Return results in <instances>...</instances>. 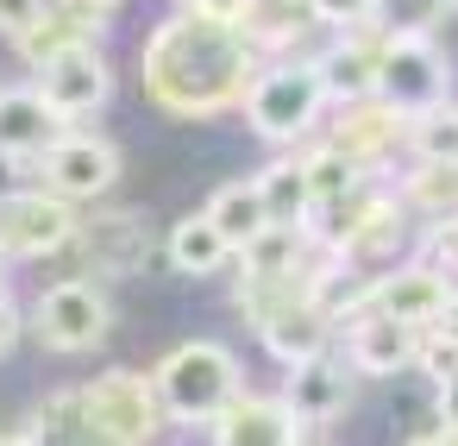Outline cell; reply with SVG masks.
<instances>
[{
	"label": "cell",
	"mask_w": 458,
	"mask_h": 446,
	"mask_svg": "<svg viewBox=\"0 0 458 446\" xmlns=\"http://www.w3.org/2000/svg\"><path fill=\"white\" fill-rule=\"evenodd\" d=\"M139 76H145V101L170 120H208L245 101L251 76H258V39L245 26H220L201 13H176L164 20L145 51H139Z\"/></svg>",
	"instance_id": "6da1fadb"
},
{
	"label": "cell",
	"mask_w": 458,
	"mask_h": 446,
	"mask_svg": "<svg viewBox=\"0 0 458 446\" xmlns=\"http://www.w3.org/2000/svg\"><path fill=\"white\" fill-rule=\"evenodd\" d=\"M151 383H157L164 421L208 427V421L239 396V358H233L220 339H182L176 352H164V358H157Z\"/></svg>",
	"instance_id": "7a4b0ae2"
},
{
	"label": "cell",
	"mask_w": 458,
	"mask_h": 446,
	"mask_svg": "<svg viewBox=\"0 0 458 446\" xmlns=\"http://www.w3.org/2000/svg\"><path fill=\"white\" fill-rule=\"evenodd\" d=\"M377 101H389L402 120L452 101V64L439 57V45L427 32H383V51H377Z\"/></svg>",
	"instance_id": "3957f363"
},
{
	"label": "cell",
	"mask_w": 458,
	"mask_h": 446,
	"mask_svg": "<svg viewBox=\"0 0 458 446\" xmlns=\"http://www.w3.org/2000/svg\"><path fill=\"white\" fill-rule=\"evenodd\" d=\"M320 107H327V82H320L314 64H270V70H258L251 89H245V120H251V133H258V139H276V145L301 139V133L320 120Z\"/></svg>",
	"instance_id": "277c9868"
},
{
	"label": "cell",
	"mask_w": 458,
	"mask_h": 446,
	"mask_svg": "<svg viewBox=\"0 0 458 446\" xmlns=\"http://www.w3.org/2000/svg\"><path fill=\"white\" fill-rule=\"evenodd\" d=\"M82 408H89V440L107 446H145L164 427L157 383L139 371H101L95 383H82Z\"/></svg>",
	"instance_id": "5b68a950"
},
{
	"label": "cell",
	"mask_w": 458,
	"mask_h": 446,
	"mask_svg": "<svg viewBox=\"0 0 458 446\" xmlns=\"http://www.w3.org/2000/svg\"><path fill=\"white\" fill-rule=\"evenodd\" d=\"M76 202L57 189H7L0 195V252L7 258H51L76 245Z\"/></svg>",
	"instance_id": "8992f818"
},
{
	"label": "cell",
	"mask_w": 458,
	"mask_h": 446,
	"mask_svg": "<svg viewBox=\"0 0 458 446\" xmlns=\"http://www.w3.org/2000/svg\"><path fill=\"white\" fill-rule=\"evenodd\" d=\"M32 327L51 352H95L107 333H114V308L95 283L70 277V283H51L32 308Z\"/></svg>",
	"instance_id": "52a82bcc"
},
{
	"label": "cell",
	"mask_w": 458,
	"mask_h": 446,
	"mask_svg": "<svg viewBox=\"0 0 458 446\" xmlns=\"http://www.w3.org/2000/svg\"><path fill=\"white\" fill-rule=\"evenodd\" d=\"M420 333H427V327H414V321H402V314H389V308L358 302V314L345 321V358H352V371H364V377H395V371H408V365L420 358Z\"/></svg>",
	"instance_id": "ba28073f"
},
{
	"label": "cell",
	"mask_w": 458,
	"mask_h": 446,
	"mask_svg": "<svg viewBox=\"0 0 458 446\" xmlns=\"http://www.w3.org/2000/svg\"><path fill=\"white\" fill-rule=\"evenodd\" d=\"M38 89L51 95V107H57L64 120H82V114H101V107L114 101V64H107L89 39H76V45H64V51L38 70Z\"/></svg>",
	"instance_id": "9c48e42d"
},
{
	"label": "cell",
	"mask_w": 458,
	"mask_h": 446,
	"mask_svg": "<svg viewBox=\"0 0 458 446\" xmlns=\"http://www.w3.org/2000/svg\"><path fill=\"white\" fill-rule=\"evenodd\" d=\"M38 176L45 189H57L64 202H95L120 183V151L107 139H89V133H64L45 158H38Z\"/></svg>",
	"instance_id": "30bf717a"
},
{
	"label": "cell",
	"mask_w": 458,
	"mask_h": 446,
	"mask_svg": "<svg viewBox=\"0 0 458 446\" xmlns=\"http://www.w3.org/2000/svg\"><path fill=\"white\" fill-rule=\"evenodd\" d=\"M251 327L264 333V352H270V358L301 365V358L327 352V339H333V308H327V296H295V302H276L270 314H258Z\"/></svg>",
	"instance_id": "8fae6325"
},
{
	"label": "cell",
	"mask_w": 458,
	"mask_h": 446,
	"mask_svg": "<svg viewBox=\"0 0 458 446\" xmlns=\"http://www.w3.org/2000/svg\"><path fill=\"white\" fill-rule=\"evenodd\" d=\"M208 433H214L220 446H295V440H314V433L289 415L283 396L270 402V396H245V390L208 421Z\"/></svg>",
	"instance_id": "7c38bea8"
},
{
	"label": "cell",
	"mask_w": 458,
	"mask_h": 446,
	"mask_svg": "<svg viewBox=\"0 0 458 446\" xmlns=\"http://www.w3.org/2000/svg\"><path fill=\"white\" fill-rule=\"evenodd\" d=\"M64 133H70V126H64V114L51 107L45 89H0V158H13V164L45 158Z\"/></svg>",
	"instance_id": "4fadbf2b"
},
{
	"label": "cell",
	"mask_w": 458,
	"mask_h": 446,
	"mask_svg": "<svg viewBox=\"0 0 458 446\" xmlns=\"http://www.w3.org/2000/svg\"><path fill=\"white\" fill-rule=\"evenodd\" d=\"M345 396H352V377H345L327 352H314V358L289 365L283 402H289V415H295L308 433H320L327 421H339V415H345Z\"/></svg>",
	"instance_id": "5bb4252c"
},
{
	"label": "cell",
	"mask_w": 458,
	"mask_h": 446,
	"mask_svg": "<svg viewBox=\"0 0 458 446\" xmlns=\"http://www.w3.org/2000/svg\"><path fill=\"white\" fill-rule=\"evenodd\" d=\"M445 296H452L445 270H433V264H408V270L377 277L364 302H370V308H389V314H402V321H414V327H433L439 308H445Z\"/></svg>",
	"instance_id": "9a60e30c"
},
{
	"label": "cell",
	"mask_w": 458,
	"mask_h": 446,
	"mask_svg": "<svg viewBox=\"0 0 458 446\" xmlns=\"http://www.w3.org/2000/svg\"><path fill=\"white\" fill-rule=\"evenodd\" d=\"M377 51H383V26H358V32H345L327 57H314L327 95H339V101L377 95Z\"/></svg>",
	"instance_id": "2e32d148"
},
{
	"label": "cell",
	"mask_w": 458,
	"mask_h": 446,
	"mask_svg": "<svg viewBox=\"0 0 458 446\" xmlns=\"http://www.w3.org/2000/svg\"><path fill=\"white\" fill-rule=\"evenodd\" d=\"M327 145H339L345 158H358L370 170L389 145H402V114L389 101H377V95H358V101H345V114H339V126H333Z\"/></svg>",
	"instance_id": "e0dca14e"
},
{
	"label": "cell",
	"mask_w": 458,
	"mask_h": 446,
	"mask_svg": "<svg viewBox=\"0 0 458 446\" xmlns=\"http://www.w3.org/2000/svg\"><path fill=\"white\" fill-rule=\"evenodd\" d=\"M76 245H82L95 264H107V270H139V264H145V252H151V239H145V220H139V214L82 220V227H76Z\"/></svg>",
	"instance_id": "ac0fdd59"
},
{
	"label": "cell",
	"mask_w": 458,
	"mask_h": 446,
	"mask_svg": "<svg viewBox=\"0 0 458 446\" xmlns=\"http://www.w3.org/2000/svg\"><path fill=\"white\" fill-rule=\"evenodd\" d=\"M164 258H170L182 277H214V270H220L226 258H239V252H233V239H226V233L208 220V208H201V214H189V220H176V227H170Z\"/></svg>",
	"instance_id": "d6986e66"
},
{
	"label": "cell",
	"mask_w": 458,
	"mask_h": 446,
	"mask_svg": "<svg viewBox=\"0 0 458 446\" xmlns=\"http://www.w3.org/2000/svg\"><path fill=\"white\" fill-rule=\"evenodd\" d=\"M208 220L233 239V252L239 245H251L264 227H270V202H264V183L258 176H245V183H226V189H214V202H208Z\"/></svg>",
	"instance_id": "ffe728a7"
},
{
	"label": "cell",
	"mask_w": 458,
	"mask_h": 446,
	"mask_svg": "<svg viewBox=\"0 0 458 446\" xmlns=\"http://www.w3.org/2000/svg\"><path fill=\"white\" fill-rule=\"evenodd\" d=\"M76 39H89V32H82V26H76V20L57 7V0H45V7H38V20H32V26H26L13 45H20V57H26L32 70H45V64H51L64 45H76Z\"/></svg>",
	"instance_id": "44dd1931"
},
{
	"label": "cell",
	"mask_w": 458,
	"mask_h": 446,
	"mask_svg": "<svg viewBox=\"0 0 458 446\" xmlns=\"http://www.w3.org/2000/svg\"><path fill=\"white\" fill-rule=\"evenodd\" d=\"M314 26V0H251V13H245V32L258 45H289Z\"/></svg>",
	"instance_id": "7402d4cb"
},
{
	"label": "cell",
	"mask_w": 458,
	"mask_h": 446,
	"mask_svg": "<svg viewBox=\"0 0 458 446\" xmlns=\"http://www.w3.org/2000/svg\"><path fill=\"white\" fill-rule=\"evenodd\" d=\"M402 139H408V151H414V158L458 164V107H452V101H439V107L414 114V120L402 126Z\"/></svg>",
	"instance_id": "603a6c76"
},
{
	"label": "cell",
	"mask_w": 458,
	"mask_h": 446,
	"mask_svg": "<svg viewBox=\"0 0 458 446\" xmlns=\"http://www.w3.org/2000/svg\"><path fill=\"white\" fill-rule=\"evenodd\" d=\"M301 176H308V202L320 208V202L345 195L352 183H364V164H358V158H345L339 145H320V151H308V158H301Z\"/></svg>",
	"instance_id": "cb8c5ba5"
},
{
	"label": "cell",
	"mask_w": 458,
	"mask_h": 446,
	"mask_svg": "<svg viewBox=\"0 0 458 446\" xmlns=\"http://www.w3.org/2000/svg\"><path fill=\"white\" fill-rule=\"evenodd\" d=\"M414 164L420 170L408 176V208H420L433 220L458 214V164H439V158H414Z\"/></svg>",
	"instance_id": "d4e9b609"
},
{
	"label": "cell",
	"mask_w": 458,
	"mask_h": 446,
	"mask_svg": "<svg viewBox=\"0 0 458 446\" xmlns=\"http://www.w3.org/2000/svg\"><path fill=\"white\" fill-rule=\"evenodd\" d=\"M264 202H270V220H295V227H308L314 220V202H308V176H301V158L295 164H270L264 176Z\"/></svg>",
	"instance_id": "484cf974"
},
{
	"label": "cell",
	"mask_w": 458,
	"mask_h": 446,
	"mask_svg": "<svg viewBox=\"0 0 458 446\" xmlns=\"http://www.w3.org/2000/svg\"><path fill=\"white\" fill-rule=\"evenodd\" d=\"M38 427L45 440H89V408H82V390H64L38 408Z\"/></svg>",
	"instance_id": "4316f807"
},
{
	"label": "cell",
	"mask_w": 458,
	"mask_h": 446,
	"mask_svg": "<svg viewBox=\"0 0 458 446\" xmlns=\"http://www.w3.org/2000/svg\"><path fill=\"white\" fill-rule=\"evenodd\" d=\"M452 0H377V26L383 32H427Z\"/></svg>",
	"instance_id": "83f0119b"
},
{
	"label": "cell",
	"mask_w": 458,
	"mask_h": 446,
	"mask_svg": "<svg viewBox=\"0 0 458 446\" xmlns=\"http://www.w3.org/2000/svg\"><path fill=\"white\" fill-rule=\"evenodd\" d=\"M314 26H339V32L377 26V0H314Z\"/></svg>",
	"instance_id": "f1b7e54d"
},
{
	"label": "cell",
	"mask_w": 458,
	"mask_h": 446,
	"mask_svg": "<svg viewBox=\"0 0 458 446\" xmlns=\"http://www.w3.org/2000/svg\"><path fill=\"white\" fill-rule=\"evenodd\" d=\"M57 7H64V13H70V20H76V26L95 39V32H101L114 13H120V0H57Z\"/></svg>",
	"instance_id": "f546056e"
},
{
	"label": "cell",
	"mask_w": 458,
	"mask_h": 446,
	"mask_svg": "<svg viewBox=\"0 0 458 446\" xmlns=\"http://www.w3.org/2000/svg\"><path fill=\"white\" fill-rule=\"evenodd\" d=\"M439 390H433V402H439V427H445V440H458V365L445 371V377H433Z\"/></svg>",
	"instance_id": "4dcf8cb0"
},
{
	"label": "cell",
	"mask_w": 458,
	"mask_h": 446,
	"mask_svg": "<svg viewBox=\"0 0 458 446\" xmlns=\"http://www.w3.org/2000/svg\"><path fill=\"white\" fill-rule=\"evenodd\" d=\"M189 13H201V20H220V26H245V13H251V0H182Z\"/></svg>",
	"instance_id": "1f68e13d"
},
{
	"label": "cell",
	"mask_w": 458,
	"mask_h": 446,
	"mask_svg": "<svg viewBox=\"0 0 458 446\" xmlns=\"http://www.w3.org/2000/svg\"><path fill=\"white\" fill-rule=\"evenodd\" d=\"M38 7H45V0H0V32L20 39V32L38 20Z\"/></svg>",
	"instance_id": "d6a6232c"
},
{
	"label": "cell",
	"mask_w": 458,
	"mask_h": 446,
	"mask_svg": "<svg viewBox=\"0 0 458 446\" xmlns=\"http://www.w3.org/2000/svg\"><path fill=\"white\" fill-rule=\"evenodd\" d=\"M433 333H439V339H445V346L458 352V289L445 296V308H439V321H433Z\"/></svg>",
	"instance_id": "836d02e7"
},
{
	"label": "cell",
	"mask_w": 458,
	"mask_h": 446,
	"mask_svg": "<svg viewBox=\"0 0 458 446\" xmlns=\"http://www.w3.org/2000/svg\"><path fill=\"white\" fill-rule=\"evenodd\" d=\"M13 339H20V308H13L7 296H0V358L13 352Z\"/></svg>",
	"instance_id": "e575fe53"
},
{
	"label": "cell",
	"mask_w": 458,
	"mask_h": 446,
	"mask_svg": "<svg viewBox=\"0 0 458 446\" xmlns=\"http://www.w3.org/2000/svg\"><path fill=\"white\" fill-rule=\"evenodd\" d=\"M0 277H7V252H0Z\"/></svg>",
	"instance_id": "d590c367"
},
{
	"label": "cell",
	"mask_w": 458,
	"mask_h": 446,
	"mask_svg": "<svg viewBox=\"0 0 458 446\" xmlns=\"http://www.w3.org/2000/svg\"><path fill=\"white\" fill-rule=\"evenodd\" d=\"M452 7H458V0H452Z\"/></svg>",
	"instance_id": "8d00e7d4"
}]
</instances>
